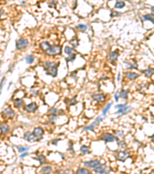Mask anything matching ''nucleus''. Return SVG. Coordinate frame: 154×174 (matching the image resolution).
Returning <instances> with one entry per match:
<instances>
[{
	"label": "nucleus",
	"mask_w": 154,
	"mask_h": 174,
	"mask_svg": "<svg viewBox=\"0 0 154 174\" xmlns=\"http://www.w3.org/2000/svg\"><path fill=\"white\" fill-rule=\"evenodd\" d=\"M58 65L59 64H56L55 62L46 61L45 62V70L47 75L52 76L55 77L57 76L58 73Z\"/></svg>",
	"instance_id": "f257e3e1"
},
{
	"label": "nucleus",
	"mask_w": 154,
	"mask_h": 174,
	"mask_svg": "<svg viewBox=\"0 0 154 174\" xmlns=\"http://www.w3.org/2000/svg\"><path fill=\"white\" fill-rule=\"evenodd\" d=\"M62 53V47L61 46H57V45H53L48 49L46 53L49 56H56V55H59Z\"/></svg>",
	"instance_id": "f03ea898"
},
{
	"label": "nucleus",
	"mask_w": 154,
	"mask_h": 174,
	"mask_svg": "<svg viewBox=\"0 0 154 174\" xmlns=\"http://www.w3.org/2000/svg\"><path fill=\"white\" fill-rule=\"evenodd\" d=\"M103 121V118L102 117H99V118H97L94 122H93L90 125H89V126H86L85 128H83V131H94L96 129V128H97L98 127V125H99V122H101Z\"/></svg>",
	"instance_id": "7ed1b4c3"
},
{
	"label": "nucleus",
	"mask_w": 154,
	"mask_h": 174,
	"mask_svg": "<svg viewBox=\"0 0 154 174\" xmlns=\"http://www.w3.org/2000/svg\"><path fill=\"white\" fill-rule=\"evenodd\" d=\"M29 45V42L26 39L21 38L19 40H17L16 41V47L17 50H22L25 49Z\"/></svg>",
	"instance_id": "20e7f679"
},
{
	"label": "nucleus",
	"mask_w": 154,
	"mask_h": 174,
	"mask_svg": "<svg viewBox=\"0 0 154 174\" xmlns=\"http://www.w3.org/2000/svg\"><path fill=\"white\" fill-rule=\"evenodd\" d=\"M93 170H94V172L97 173H109L110 171V169H108V168L105 165L101 164V163L98 165L96 167H95L94 169H93Z\"/></svg>",
	"instance_id": "39448f33"
},
{
	"label": "nucleus",
	"mask_w": 154,
	"mask_h": 174,
	"mask_svg": "<svg viewBox=\"0 0 154 174\" xmlns=\"http://www.w3.org/2000/svg\"><path fill=\"white\" fill-rule=\"evenodd\" d=\"M24 139H25L26 141L30 142H34L35 141H37L38 139L35 137V136L34 135L33 132H26L24 135Z\"/></svg>",
	"instance_id": "423d86ee"
},
{
	"label": "nucleus",
	"mask_w": 154,
	"mask_h": 174,
	"mask_svg": "<svg viewBox=\"0 0 154 174\" xmlns=\"http://www.w3.org/2000/svg\"><path fill=\"white\" fill-rule=\"evenodd\" d=\"M102 139L105 141L106 142H114V141L117 140V138L116 136H113V135L110 133H106L104 135H102Z\"/></svg>",
	"instance_id": "0eeeda50"
},
{
	"label": "nucleus",
	"mask_w": 154,
	"mask_h": 174,
	"mask_svg": "<svg viewBox=\"0 0 154 174\" xmlns=\"http://www.w3.org/2000/svg\"><path fill=\"white\" fill-rule=\"evenodd\" d=\"M33 133H34L35 137L38 139V140H40V139H43L44 132H43V128H40V127H35L34 128V131H33Z\"/></svg>",
	"instance_id": "6e6552de"
},
{
	"label": "nucleus",
	"mask_w": 154,
	"mask_h": 174,
	"mask_svg": "<svg viewBox=\"0 0 154 174\" xmlns=\"http://www.w3.org/2000/svg\"><path fill=\"white\" fill-rule=\"evenodd\" d=\"M38 109V105L35 102H32L27 104L25 107V110L27 112H34Z\"/></svg>",
	"instance_id": "1a4fd4ad"
},
{
	"label": "nucleus",
	"mask_w": 154,
	"mask_h": 174,
	"mask_svg": "<svg viewBox=\"0 0 154 174\" xmlns=\"http://www.w3.org/2000/svg\"><path fill=\"white\" fill-rule=\"evenodd\" d=\"M117 155H118V159L120 161L124 162L126 159L129 156V152L128 151H126V150L121 151V152H119L118 154H117Z\"/></svg>",
	"instance_id": "9d476101"
},
{
	"label": "nucleus",
	"mask_w": 154,
	"mask_h": 174,
	"mask_svg": "<svg viewBox=\"0 0 154 174\" xmlns=\"http://www.w3.org/2000/svg\"><path fill=\"white\" fill-rule=\"evenodd\" d=\"M92 98L94 101H98V102H104L106 100V97L103 94H92Z\"/></svg>",
	"instance_id": "9b49d317"
},
{
	"label": "nucleus",
	"mask_w": 154,
	"mask_h": 174,
	"mask_svg": "<svg viewBox=\"0 0 154 174\" xmlns=\"http://www.w3.org/2000/svg\"><path fill=\"white\" fill-rule=\"evenodd\" d=\"M100 164V162L98 160H90V161H86L84 163V165L88 167H91L92 169H94L98 165Z\"/></svg>",
	"instance_id": "f8f14e48"
},
{
	"label": "nucleus",
	"mask_w": 154,
	"mask_h": 174,
	"mask_svg": "<svg viewBox=\"0 0 154 174\" xmlns=\"http://www.w3.org/2000/svg\"><path fill=\"white\" fill-rule=\"evenodd\" d=\"M0 130H1L2 133L6 134L9 132V126L5 123H2V124H0Z\"/></svg>",
	"instance_id": "ddd939ff"
},
{
	"label": "nucleus",
	"mask_w": 154,
	"mask_h": 174,
	"mask_svg": "<svg viewBox=\"0 0 154 174\" xmlns=\"http://www.w3.org/2000/svg\"><path fill=\"white\" fill-rule=\"evenodd\" d=\"M126 77L129 80H135L139 77V74L132 73V72H127V73H126Z\"/></svg>",
	"instance_id": "4468645a"
},
{
	"label": "nucleus",
	"mask_w": 154,
	"mask_h": 174,
	"mask_svg": "<svg viewBox=\"0 0 154 174\" xmlns=\"http://www.w3.org/2000/svg\"><path fill=\"white\" fill-rule=\"evenodd\" d=\"M4 114H5V115H6L7 117H13L15 115V112H14V111L10 108H7L6 109H5L4 111Z\"/></svg>",
	"instance_id": "2eb2a0df"
},
{
	"label": "nucleus",
	"mask_w": 154,
	"mask_h": 174,
	"mask_svg": "<svg viewBox=\"0 0 154 174\" xmlns=\"http://www.w3.org/2000/svg\"><path fill=\"white\" fill-rule=\"evenodd\" d=\"M132 109V108L131 107H124V108H119L118 110V112H116V114H121V115H125V114H126L128 112H129V110H130Z\"/></svg>",
	"instance_id": "dca6fc26"
},
{
	"label": "nucleus",
	"mask_w": 154,
	"mask_h": 174,
	"mask_svg": "<svg viewBox=\"0 0 154 174\" xmlns=\"http://www.w3.org/2000/svg\"><path fill=\"white\" fill-rule=\"evenodd\" d=\"M142 73H143L145 76L150 77L153 74V68H148V69H146V70L142 71Z\"/></svg>",
	"instance_id": "f3484780"
},
{
	"label": "nucleus",
	"mask_w": 154,
	"mask_h": 174,
	"mask_svg": "<svg viewBox=\"0 0 154 174\" xmlns=\"http://www.w3.org/2000/svg\"><path fill=\"white\" fill-rule=\"evenodd\" d=\"M118 56H119V53L114 51V52H112L110 55V59L112 62H114V61H116L117 59H118Z\"/></svg>",
	"instance_id": "a211bd4d"
},
{
	"label": "nucleus",
	"mask_w": 154,
	"mask_h": 174,
	"mask_svg": "<svg viewBox=\"0 0 154 174\" xmlns=\"http://www.w3.org/2000/svg\"><path fill=\"white\" fill-rule=\"evenodd\" d=\"M40 48L42 49V50H43L44 52H46V50L49 48L50 44L48 43V42H43L42 43H40Z\"/></svg>",
	"instance_id": "6ab92c4d"
},
{
	"label": "nucleus",
	"mask_w": 154,
	"mask_h": 174,
	"mask_svg": "<svg viewBox=\"0 0 154 174\" xmlns=\"http://www.w3.org/2000/svg\"><path fill=\"white\" fill-rule=\"evenodd\" d=\"M81 153L82 155H85L86 153H89L90 151H89V146H81Z\"/></svg>",
	"instance_id": "aec40b11"
},
{
	"label": "nucleus",
	"mask_w": 154,
	"mask_h": 174,
	"mask_svg": "<svg viewBox=\"0 0 154 174\" xmlns=\"http://www.w3.org/2000/svg\"><path fill=\"white\" fill-rule=\"evenodd\" d=\"M143 19L145 21H150V22L153 23V14H146L144 15L143 16Z\"/></svg>",
	"instance_id": "412c9836"
},
{
	"label": "nucleus",
	"mask_w": 154,
	"mask_h": 174,
	"mask_svg": "<svg viewBox=\"0 0 154 174\" xmlns=\"http://www.w3.org/2000/svg\"><path fill=\"white\" fill-rule=\"evenodd\" d=\"M25 60H26V62L27 63V64H32L33 62H34L35 57H34V56H32V55H28V56H26Z\"/></svg>",
	"instance_id": "4be33fe9"
},
{
	"label": "nucleus",
	"mask_w": 154,
	"mask_h": 174,
	"mask_svg": "<svg viewBox=\"0 0 154 174\" xmlns=\"http://www.w3.org/2000/svg\"><path fill=\"white\" fill-rule=\"evenodd\" d=\"M128 92H129V91H126V90H121V91H120V93H119V96L122 98L126 100L128 98Z\"/></svg>",
	"instance_id": "5701e85b"
},
{
	"label": "nucleus",
	"mask_w": 154,
	"mask_h": 174,
	"mask_svg": "<svg viewBox=\"0 0 154 174\" xmlns=\"http://www.w3.org/2000/svg\"><path fill=\"white\" fill-rule=\"evenodd\" d=\"M22 104H23L22 99H16V100L14 101V105H15V107L20 108V107H22Z\"/></svg>",
	"instance_id": "b1692460"
},
{
	"label": "nucleus",
	"mask_w": 154,
	"mask_h": 174,
	"mask_svg": "<svg viewBox=\"0 0 154 174\" xmlns=\"http://www.w3.org/2000/svg\"><path fill=\"white\" fill-rule=\"evenodd\" d=\"M125 6V2L123 1H118L115 4V8L116 9H123Z\"/></svg>",
	"instance_id": "393cba45"
},
{
	"label": "nucleus",
	"mask_w": 154,
	"mask_h": 174,
	"mask_svg": "<svg viewBox=\"0 0 154 174\" xmlns=\"http://www.w3.org/2000/svg\"><path fill=\"white\" fill-rule=\"evenodd\" d=\"M74 52H75V50L73 49V48H71L69 47H65V53H66V54L70 55V54H72Z\"/></svg>",
	"instance_id": "a878e982"
},
{
	"label": "nucleus",
	"mask_w": 154,
	"mask_h": 174,
	"mask_svg": "<svg viewBox=\"0 0 154 174\" xmlns=\"http://www.w3.org/2000/svg\"><path fill=\"white\" fill-rule=\"evenodd\" d=\"M51 171H52V168L50 166H45V167H43L41 169V173H50Z\"/></svg>",
	"instance_id": "bb28decb"
},
{
	"label": "nucleus",
	"mask_w": 154,
	"mask_h": 174,
	"mask_svg": "<svg viewBox=\"0 0 154 174\" xmlns=\"http://www.w3.org/2000/svg\"><path fill=\"white\" fill-rule=\"evenodd\" d=\"M37 160L40 162V164H43V163H45L46 162V157L44 156V155H39V156L37 157Z\"/></svg>",
	"instance_id": "cd10ccee"
},
{
	"label": "nucleus",
	"mask_w": 154,
	"mask_h": 174,
	"mask_svg": "<svg viewBox=\"0 0 154 174\" xmlns=\"http://www.w3.org/2000/svg\"><path fill=\"white\" fill-rule=\"evenodd\" d=\"M77 173H81V174H82V173L88 174V173H89V171L88 169H85V168H79V169L77 170Z\"/></svg>",
	"instance_id": "c85d7f7f"
},
{
	"label": "nucleus",
	"mask_w": 154,
	"mask_h": 174,
	"mask_svg": "<svg viewBox=\"0 0 154 174\" xmlns=\"http://www.w3.org/2000/svg\"><path fill=\"white\" fill-rule=\"evenodd\" d=\"M18 150L20 152H24L26 151H28L29 149V147H24V146H17Z\"/></svg>",
	"instance_id": "c756f323"
},
{
	"label": "nucleus",
	"mask_w": 154,
	"mask_h": 174,
	"mask_svg": "<svg viewBox=\"0 0 154 174\" xmlns=\"http://www.w3.org/2000/svg\"><path fill=\"white\" fill-rule=\"evenodd\" d=\"M112 104H113V103H112V102H110V103L108 105H107V106L105 108L103 109V112H102V115H103V116H105L106 115V113L108 112V111L110 110V108H111V105H112Z\"/></svg>",
	"instance_id": "7c9ffc66"
},
{
	"label": "nucleus",
	"mask_w": 154,
	"mask_h": 174,
	"mask_svg": "<svg viewBox=\"0 0 154 174\" xmlns=\"http://www.w3.org/2000/svg\"><path fill=\"white\" fill-rule=\"evenodd\" d=\"M79 41H78V40L76 38H74L73 40H72L71 41H70V43L72 44V46L73 47H78V45H79Z\"/></svg>",
	"instance_id": "2f4dec72"
},
{
	"label": "nucleus",
	"mask_w": 154,
	"mask_h": 174,
	"mask_svg": "<svg viewBox=\"0 0 154 174\" xmlns=\"http://www.w3.org/2000/svg\"><path fill=\"white\" fill-rule=\"evenodd\" d=\"M75 58V54L72 53V54H70L69 56V57L66 58V61L67 62H72Z\"/></svg>",
	"instance_id": "473e14b6"
},
{
	"label": "nucleus",
	"mask_w": 154,
	"mask_h": 174,
	"mask_svg": "<svg viewBox=\"0 0 154 174\" xmlns=\"http://www.w3.org/2000/svg\"><path fill=\"white\" fill-rule=\"evenodd\" d=\"M56 119H57V116L56 115H54V114H52V115L49 117V121L52 124H54V123H55Z\"/></svg>",
	"instance_id": "72a5a7b5"
},
{
	"label": "nucleus",
	"mask_w": 154,
	"mask_h": 174,
	"mask_svg": "<svg viewBox=\"0 0 154 174\" xmlns=\"http://www.w3.org/2000/svg\"><path fill=\"white\" fill-rule=\"evenodd\" d=\"M76 28L79 29H82L83 31H85L86 29V28H87V26L86 25H83V24H79V25H78L76 26Z\"/></svg>",
	"instance_id": "f704fd0d"
},
{
	"label": "nucleus",
	"mask_w": 154,
	"mask_h": 174,
	"mask_svg": "<svg viewBox=\"0 0 154 174\" xmlns=\"http://www.w3.org/2000/svg\"><path fill=\"white\" fill-rule=\"evenodd\" d=\"M49 113H51V114H54V115H56V113H59V111L57 110L55 108H51L49 110Z\"/></svg>",
	"instance_id": "c9c22d12"
},
{
	"label": "nucleus",
	"mask_w": 154,
	"mask_h": 174,
	"mask_svg": "<svg viewBox=\"0 0 154 174\" xmlns=\"http://www.w3.org/2000/svg\"><path fill=\"white\" fill-rule=\"evenodd\" d=\"M5 77H3V78L2 79V80H1V83H0V94H1V92H2V87H3V85H4V84H5Z\"/></svg>",
	"instance_id": "e433bc0d"
},
{
	"label": "nucleus",
	"mask_w": 154,
	"mask_h": 174,
	"mask_svg": "<svg viewBox=\"0 0 154 174\" xmlns=\"http://www.w3.org/2000/svg\"><path fill=\"white\" fill-rule=\"evenodd\" d=\"M75 104H77V101L75 98L72 99V100H69V105H75Z\"/></svg>",
	"instance_id": "4c0bfd02"
},
{
	"label": "nucleus",
	"mask_w": 154,
	"mask_h": 174,
	"mask_svg": "<svg viewBox=\"0 0 154 174\" xmlns=\"http://www.w3.org/2000/svg\"><path fill=\"white\" fill-rule=\"evenodd\" d=\"M126 106H127V103H125V104H118V105L116 106V108H124V107H126Z\"/></svg>",
	"instance_id": "58836bf2"
},
{
	"label": "nucleus",
	"mask_w": 154,
	"mask_h": 174,
	"mask_svg": "<svg viewBox=\"0 0 154 174\" xmlns=\"http://www.w3.org/2000/svg\"><path fill=\"white\" fill-rule=\"evenodd\" d=\"M120 13L119 12H112L111 13V16H120Z\"/></svg>",
	"instance_id": "ea45409f"
},
{
	"label": "nucleus",
	"mask_w": 154,
	"mask_h": 174,
	"mask_svg": "<svg viewBox=\"0 0 154 174\" xmlns=\"http://www.w3.org/2000/svg\"><path fill=\"white\" fill-rule=\"evenodd\" d=\"M114 97H115V100H116V101H119V98H120L119 93V92H116V94H115Z\"/></svg>",
	"instance_id": "a19ab883"
},
{
	"label": "nucleus",
	"mask_w": 154,
	"mask_h": 174,
	"mask_svg": "<svg viewBox=\"0 0 154 174\" xmlns=\"http://www.w3.org/2000/svg\"><path fill=\"white\" fill-rule=\"evenodd\" d=\"M56 2H55V1H52L51 2H49V5L50 7H55V5H56Z\"/></svg>",
	"instance_id": "79ce46f5"
},
{
	"label": "nucleus",
	"mask_w": 154,
	"mask_h": 174,
	"mask_svg": "<svg viewBox=\"0 0 154 174\" xmlns=\"http://www.w3.org/2000/svg\"><path fill=\"white\" fill-rule=\"evenodd\" d=\"M27 155H28V153H27V152H23V153L20 155V158H21V159H22V158H24L25 156H26Z\"/></svg>",
	"instance_id": "37998d69"
},
{
	"label": "nucleus",
	"mask_w": 154,
	"mask_h": 174,
	"mask_svg": "<svg viewBox=\"0 0 154 174\" xmlns=\"http://www.w3.org/2000/svg\"><path fill=\"white\" fill-rule=\"evenodd\" d=\"M69 151L72 152V153H74V151H73V149H72V146H70L69 148Z\"/></svg>",
	"instance_id": "c03bdc74"
},
{
	"label": "nucleus",
	"mask_w": 154,
	"mask_h": 174,
	"mask_svg": "<svg viewBox=\"0 0 154 174\" xmlns=\"http://www.w3.org/2000/svg\"><path fill=\"white\" fill-rule=\"evenodd\" d=\"M3 13H4V11L2 10V9H0V17H1V16H2V15L3 14Z\"/></svg>",
	"instance_id": "a18cd8bd"
},
{
	"label": "nucleus",
	"mask_w": 154,
	"mask_h": 174,
	"mask_svg": "<svg viewBox=\"0 0 154 174\" xmlns=\"http://www.w3.org/2000/svg\"><path fill=\"white\" fill-rule=\"evenodd\" d=\"M119 79H120V74H118V77H117V80H118V81H119Z\"/></svg>",
	"instance_id": "49530a36"
},
{
	"label": "nucleus",
	"mask_w": 154,
	"mask_h": 174,
	"mask_svg": "<svg viewBox=\"0 0 154 174\" xmlns=\"http://www.w3.org/2000/svg\"><path fill=\"white\" fill-rule=\"evenodd\" d=\"M151 10H152V13L154 12V7L153 6H151Z\"/></svg>",
	"instance_id": "de8ad7c7"
}]
</instances>
